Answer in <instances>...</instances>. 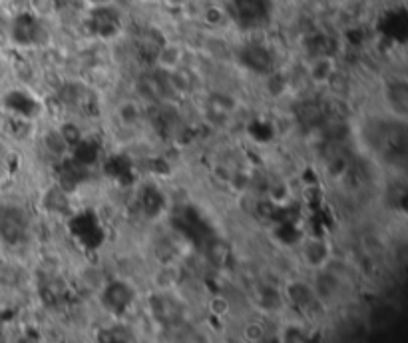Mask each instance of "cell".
<instances>
[{
  "label": "cell",
  "mask_w": 408,
  "mask_h": 343,
  "mask_svg": "<svg viewBox=\"0 0 408 343\" xmlns=\"http://www.w3.org/2000/svg\"><path fill=\"white\" fill-rule=\"evenodd\" d=\"M90 18H92L94 33L102 38H110L122 30V16L115 11V4L90 9Z\"/></svg>",
  "instance_id": "5b68a950"
},
{
  "label": "cell",
  "mask_w": 408,
  "mask_h": 343,
  "mask_svg": "<svg viewBox=\"0 0 408 343\" xmlns=\"http://www.w3.org/2000/svg\"><path fill=\"white\" fill-rule=\"evenodd\" d=\"M28 234V215L18 206L0 208V240L16 246L26 240Z\"/></svg>",
  "instance_id": "7a4b0ae2"
},
{
  "label": "cell",
  "mask_w": 408,
  "mask_h": 343,
  "mask_svg": "<svg viewBox=\"0 0 408 343\" xmlns=\"http://www.w3.org/2000/svg\"><path fill=\"white\" fill-rule=\"evenodd\" d=\"M156 64H159L166 72H174L183 62V48L176 43H164L156 54Z\"/></svg>",
  "instance_id": "52a82bcc"
},
{
  "label": "cell",
  "mask_w": 408,
  "mask_h": 343,
  "mask_svg": "<svg viewBox=\"0 0 408 343\" xmlns=\"http://www.w3.org/2000/svg\"><path fill=\"white\" fill-rule=\"evenodd\" d=\"M6 66H8V62H6V58H4V56L0 54V76L6 72Z\"/></svg>",
  "instance_id": "9c48e42d"
},
{
  "label": "cell",
  "mask_w": 408,
  "mask_h": 343,
  "mask_svg": "<svg viewBox=\"0 0 408 343\" xmlns=\"http://www.w3.org/2000/svg\"><path fill=\"white\" fill-rule=\"evenodd\" d=\"M385 94V104H387L388 114H390V118L400 120V122H404L407 118V106H408V90L407 84H404V80L402 78H398V80H392V82H388L385 86V90H382Z\"/></svg>",
  "instance_id": "277c9868"
},
{
  "label": "cell",
  "mask_w": 408,
  "mask_h": 343,
  "mask_svg": "<svg viewBox=\"0 0 408 343\" xmlns=\"http://www.w3.org/2000/svg\"><path fill=\"white\" fill-rule=\"evenodd\" d=\"M136 301V290L122 279L110 281L102 291V303L112 313H124V311Z\"/></svg>",
  "instance_id": "3957f363"
},
{
  "label": "cell",
  "mask_w": 408,
  "mask_h": 343,
  "mask_svg": "<svg viewBox=\"0 0 408 343\" xmlns=\"http://www.w3.org/2000/svg\"><path fill=\"white\" fill-rule=\"evenodd\" d=\"M88 9H100V6H110L115 4V0H82Z\"/></svg>",
  "instance_id": "ba28073f"
},
{
  "label": "cell",
  "mask_w": 408,
  "mask_h": 343,
  "mask_svg": "<svg viewBox=\"0 0 408 343\" xmlns=\"http://www.w3.org/2000/svg\"><path fill=\"white\" fill-rule=\"evenodd\" d=\"M48 38L46 26L40 18H36L30 12H22L14 16L11 24V40L18 48H38Z\"/></svg>",
  "instance_id": "6da1fadb"
},
{
  "label": "cell",
  "mask_w": 408,
  "mask_h": 343,
  "mask_svg": "<svg viewBox=\"0 0 408 343\" xmlns=\"http://www.w3.org/2000/svg\"><path fill=\"white\" fill-rule=\"evenodd\" d=\"M241 62L257 74L269 76L273 70V54L263 44H247L241 52Z\"/></svg>",
  "instance_id": "8992f818"
}]
</instances>
